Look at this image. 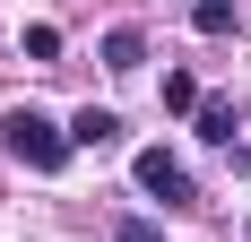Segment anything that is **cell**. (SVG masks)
Segmentation results:
<instances>
[{"mask_svg":"<svg viewBox=\"0 0 251 242\" xmlns=\"http://www.w3.org/2000/svg\"><path fill=\"white\" fill-rule=\"evenodd\" d=\"M0 139H9V156L35 165V173H61V165H70V130H52L44 113H9V121H0Z\"/></svg>","mask_w":251,"mask_h":242,"instance_id":"6da1fadb","label":"cell"},{"mask_svg":"<svg viewBox=\"0 0 251 242\" xmlns=\"http://www.w3.org/2000/svg\"><path fill=\"white\" fill-rule=\"evenodd\" d=\"M130 182H139L148 199H165V208H191V173H182L174 156H165V147H139V165H130Z\"/></svg>","mask_w":251,"mask_h":242,"instance_id":"7a4b0ae2","label":"cell"},{"mask_svg":"<svg viewBox=\"0 0 251 242\" xmlns=\"http://www.w3.org/2000/svg\"><path fill=\"white\" fill-rule=\"evenodd\" d=\"M70 147H122V113H104V104H87V113L70 121Z\"/></svg>","mask_w":251,"mask_h":242,"instance_id":"3957f363","label":"cell"},{"mask_svg":"<svg viewBox=\"0 0 251 242\" xmlns=\"http://www.w3.org/2000/svg\"><path fill=\"white\" fill-rule=\"evenodd\" d=\"M139 61H148V35L139 26H113L104 35V70H139Z\"/></svg>","mask_w":251,"mask_h":242,"instance_id":"277c9868","label":"cell"},{"mask_svg":"<svg viewBox=\"0 0 251 242\" xmlns=\"http://www.w3.org/2000/svg\"><path fill=\"white\" fill-rule=\"evenodd\" d=\"M191 121H200V139L226 147V139H234V96H200V113H191Z\"/></svg>","mask_w":251,"mask_h":242,"instance_id":"5b68a950","label":"cell"},{"mask_svg":"<svg viewBox=\"0 0 251 242\" xmlns=\"http://www.w3.org/2000/svg\"><path fill=\"white\" fill-rule=\"evenodd\" d=\"M234 18H243V0H200V9H191L200 35H234Z\"/></svg>","mask_w":251,"mask_h":242,"instance_id":"8992f818","label":"cell"},{"mask_svg":"<svg viewBox=\"0 0 251 242\" xmlns=\"http://www.w3.org/2000/svg\"><path fill=\"white\" fill-rule=\"evenodd\" d=\"M165 113H200V78L191 70H165Z\"/></svg>","mask_w":251,"mask_h":242,"instance_id":"52a82bcc","label":"cell"},{"mask_svg":"<svg viewBox=\"0 0 251 242\" xmlns=\"http://www.w3.org/2000/svg\"><path fill=\"white\" fill-rule=\"evenodd\" d=\"M61 52V26H26V61H52Z\"/></svg>","mask_w":251,"mask_h":242,"instance_id":"ba28073f","label":"cell"},{"mask_svg":"<svg viewBox=\"0 0 251 242\" xmlns=\"http://www.w3.org/2000/svg\"><path fill=\"white\" fill-rule=\"evenodd\" d=\"M113 242H165V234H156V217H122V225H113Z\"/></svg>","mask_w":251,"mask_h":242,"instance_id":"9c48e42d","label":"cell"},{"mask_svg":"<svg viewBox=\"0 0 251 242\" xmlns=\"http://www.w3.org/2000/svg\"><path fill=\"white\" fill-rule=\"evenodd\" d=\"M234 173H251V147H243V156H234Z\"/></svg>","mask_w":251,"mask_h":242,"instance_id":"30bf717a","label":"cell"}]
</instances>
